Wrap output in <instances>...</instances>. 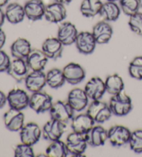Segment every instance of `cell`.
Here are the masks:
<instances>
[{
	"label": "cell",
	"mask_w": 142,
	"mask_h": 157,
	"mask_svg": "<svg viewBox=\"0 0 142 157\" xmlns=\"http://www.w3.org/2000/svg\"><path fill=\"white\" fill-rule=\"evenodd\" d=\"M109 106L112 114L116 116H126L132 109V99L124 90L112 96Z\"/></svg>",
	"instance_id": "6da1fadb"
},
{
	"label": "cell",
	"mask_w": 142,
	"mask_h": 157,
	"mask_svg": "<svg viewBox=\"0 0 142 157\" xmlns=\"http://www.w3.org/2000/svg\"><path fill=\"white\" fill-rule=\"evenodd\" d=\"M87 113L95 123H103L111 118L112 113L109 105L105 102L98 101H93L89 105L87 110Z\"/></svg>",
	"instance_id": "7a4b0ae2"
},
{
	"label": "cell",
	"mask_w": 142,
	"mask_h": 157,
	"mask_svg": "<svg viewBox=\"0 0 142 157\" xmlns=\"http://www.w3.org/2000/svg\"><path fill=\"white\" fill-rule=\"evenodd\" d=\"M53 103L52 96L42 91L33 93L30 97L29 107L37 113L49 111Z\"/></svg>",
	"instance_id": "3957f363"
},
{
	"label": "cell",
	"mask_w": 142,
	"mask_h": 157,
	"mask_svg": "<svg viewBox=\"0 0 142 157\" xmlns=\"http://www.w3.org/2000/svg\"><path fill=\"white\" fill-rule=\"evenodd\" d=\"M49 113L51 118L66 123L73 118L74 110L67 101H58L53 103Z\"/></svg>",
	"instance_id": "277c9868"
},
{
	"label": "cell",
	"mask_w": 142,
	"mask_h": 157,
	"mask_svg": "<svg viewBox=\"0 0 142 157\" xmlns=\"http://www.w3.org/2000/svg\"><path fill=\"white\" fill-rule=\"evenodd\" d=\"M67 129L66 123L51 118L44 124L42 136L45 140L54 141L61 139Z\"/></svg>",
	"instance_id": "5b68a950"
},
{
	"label": "cell",
	"mask_w": 142,
	"mask_h": 157,
	"mask_svg": "<svg viewBox=\"0 0 142 157\" xmlns=\"http://www.w3.org/2000/svg\"><path fill=\"white\" fill-rule=\"evenodd\" d=\"M131 132L129 129L121 124L114 125L108 130V139L112 145L121 147L128 143Z\"/></svg>",
	"instance_id": "8992f818"
},
{
	"label": "cell",
	"mask_w": 142,
	"mask_h": 157,
	"mask_svg": "<svg viewBox=\"0 0 142 157\" xmlns=\"http://www.w3.org/2000/svg\"><path fill=\"white\" fill-rule=\"evenodd\" d=\"M87 143L85 134L73 132L68 135L66 139V145L69 154L75 156H81L85 151Z\"/></svg>",
	"instance_id": "52a82bcc"
},
{
	"label": "cell",
	"mask_w": 142,
	"mask_h": 157,
	"mask_svg": "<svg viewBox=\"0 0 142 157\" xmlns=\"http://www.w3.org/2000/svg\"><path fill=\"white\" fill-rule=\"evenodd\" d=\"M30 97L22 89L15 88L10 90L7 95V102L10 108L22 111L29 106Z\"/></svg>",
	"instance_id": "ba28073f"
},
{
	"label": "cell",
	"mask_w": 142,
	"mask_h": 157,
	"mask_svg": "<svg viewBox=\"0 0 142 157\" xmlns=\"http://www.w3.org/2000/svg\"><path fill=\"white\" fill-rule=\"evenodd\" d=\"M42 134L39 125L33 122L24 124L20 131L21 142L31 146L39 141Z\"/></svg>",
	"instance_id": "9c48e42d"
},
{
	"label": "cell",
	"mask_w": 142,
	"mask_h": 157,
	"mask_svg": "<svg viewBox=\"0 0 142 157\" xmlns=\"http://www.w3.org/2000/svg\"><path fill=\"white\" fill-rule=\"evenodd\" d=\"M4 121L8 130L20 132L24 125V115L22 111L10 108L4 114Z\"/></svg>",
	"instance_id": "30bf717a"
},
{
	"label": "cell",
	"mask_w": 142,
	"mask_h": 157,
	"mask_svg": "<svg viewBox=\"0 0 142 157\" xmlns=\"http://www.w3.org/2000/svg\"><path fill=\"white\" fill-rule=\"evenodd\" d=\"M74 44L81 53L89 55L94 52L97 43L92 33L83 31L78 33Z\"/></svg>",
	"instance_id": "8fae6325"
},
{
	"label": "cell",
	"mask_w": 142,
	"mask_h": 157,
	"mask_svg": "<svg viewBox=\"0 0 142 157\" xmlns=\"http://www.w3.org/2000/svg\"><path fill=\"white\" fill-rule=\"evenodd\" d=\"M78 31L74 24L69 21H65L60 25L57 33V37L64 46L74 44Z\"/></svg>",
	"instance_id": "7c38bea8"
},
{
	"label": "cell",
	"mask_w": 142,
	"mask_h": 157,
	"mask_svg": "<svg viewBox=\"0 0 142 157\" xmlns=\"http://www.w3.org/2000/svg\"><path fill=\"white\" fill-rule=\"evenodd\" d=\"M84 90L92 101L101 100L106 92L105 82L99 77H93L86 83Z\"/></svg>",
	"instance_id": "4fadbf2b"
},
{
	"label": "cell",
	"mask_w": 142,
	"mask_h": 157,
	"mask_svg": "<svg viewBox=\"0 0 142 157\" xmlns=\"http://www.w3.org/2000/svg\"><path fill=\"white\" fill-rule=\"evenodd\" d=\"M65 80L71 85H75L81 83L85 78V71L80 64L71 62L62 69Z\"/></svg>",
	"instance_id": "5bb4252c"
},
{
	"label": "cell",
	"mask_w": 142,
	"mask_h": 157,
	"mask_svg": "<svg viewBox=\"0 0 142 157\" xmlns=\"http://www.w3.org/2000/svg\"><path fill=\"white\" fill-rule=\"evenodd\" d=\"M67 9L64 4L54 2L46 6L45 17L49 22L60 23L67 17Z\"/></svg>",
	"instance_id": "9a60e30c"
},
{
	"label": "cell",
	"mask_w": 142,
	"mask_h": 157,
	"mask_svg": "<svg viewBox=\"0 0 142 157\" xmlns=\"http://www.w3.org/2000/svg\"><path fill=\"white\" fill-rule=\"evenodd\" d=\"M24 9L26 17L35 21L45 17L46 6L42 0H29L24 4Z\"/></svg>",
	"instance_id": "2e32d148"
},
{
	"label": "cell",
	"mask_w": 142,
	"mask_h": 157,
	"mask_svg": "<svg viewBox=\"0 0 142 157\" xmlns=\"http://www.w3.org/2000/svg\"><path fill=\"white\" fill-rule=\"evenodd\" d=\"M73 109L76 112H81L88 105L89 98L84 89L75 88L68 94L67 101Z\"/></svg>",
	"instance_id": "e0dca14e"
},
{
	"label": "cell",
	"mask_w": 142,
	"mask_h": 157,
	"mask_svg": "<svg viewBox=\"0 0 142 157\" xmlns=\"http://www.w3.org/2000/svg\"><path fill=\"white\" fill-rule=\"evenodd\" d=\"M92 33L97 44H105L110 41L113 35V29L108 21H101L95 24Z\"/></svg>",
	"instance_id": "ac0fdd59"
},
{
	"label": "cell",
	"mask_w": 142,
	"mask_h": 157,
	"mask_svg": "<svg viewBox=\"0 0 142 157\" xmlns=\"http://www.w3.org/2000/svg\"><path fill=\"white\" fill-rule=\"evenodd\" d=\"M29 69L26 59L15 58L10 62L6 72L18 82H21L25 80L27 75L29 74Z\"/></svg>",
	"instance_id": "d6986e66"
},
{
	"label": "cell",
	"mask_w": 142,
	"mask_h": 157,
	"mask_svg": "<svg viewBox=\"0 0 142 157\" xmlns=\"http://www.w3.org/2000/svg\"><path fill=\"white\" fill-rule=\"evenodd\" d=\"M63 46L58 37H49L42 43V51L49 59H57L62 56Z\"/></svg>",
	"instance_id": "ffe728a7"
},
{
	"label": "cell",
	"mask_w": 142,
	"mask_h": 157,
	"mask_svg": "<svg viewBox=\"0 0 142 157\" xmlns=\"http://www.w3.org/2000/svg\"><path fill=\"white\" fill-rule=\"evenodd\" d=\"M26 89L32 93L40 91L46 85V74L43 71H32L25 78Z\"/></svg>",
	"instance_id": "44dd1931"
},
{
	"label": "cell",
	"mask_w": 142,
	"mask_h": 157,
	"mask_svg": "<svg viewBox=\"0 0 142 157\" xmlns=\"http://www.w3.org/2000/svg\"><path fill=\"white\" fill-rule=\"evenodd\" d=\"M29 68L32 71H43L49 58L42 50L34 48L25 59Z\"/></svg>",
	"instance_id": "7402d4cb"
},
{
	"label": "cell",
	"mask_w": 142,
	"mask_h": 157,
	"mask_svg": "<svg viewBox=\"0 0 142 157\" xmlns=\"http://www.w3.org/2000/svg\"><path fill=\"white\" fill-rule=\"evenodd\" d=\"M87 144L92 147H99L105 143L108 139V130L102 126H94L85 134Z\"/></svg>",
	"instance_id": "603a6c76"
},
{
	"label": "cell",
	"mask_w": 142,
	"mask_h": 157,
	"mask_svg": "<svg viewBox=\"0 0 142 157\" xmlns=\"http://www.w3.org/2000/svg\"><path fill=\"white\" fill-rule=\"evenodd\" d=\"M95 122L87 113H81L73 117L72 119V128L73 132L85 134L94 126Z\"/></svg>",
	"instance_id": "cb8c5ba5"
},
{
	"label": "cell",
	"mask_w": 142,
	"mask_h": 157,
	"mask_svg": "<svg viewBox=\"0 0 142 157\" xmlns=\"http://www.w3.org/2000/svg\"><path fill=\"white\" fill-rule=\"evenodd\" d=\"M31 50V43L23 37H19L10 46V53L15 58L25 59Z\"/></svg>",
	"instance_id": "d4e9b609"
},
{
	"label": "cell",
	"mask_w": 142,
	"mask_h": 157,
	"mask_svg": "<svg viewBox=\"0 0 142 157\" xmlns=\"http://www.w3.org/2000/svg\"><path fill=\"white\" fill-rule=\"evenodd\" d=\"M4 13L7 21L13 24L22 22L26 17L24 6L15 2L8 4Z\"/></svg>",
	"instance_id": "484cf974"
},
{
	"label": "cell",
	"mask_w": 142,
	"mask_h": 157,
	"mask_svg": "<svg viewBox=\"0 0 142 157\" xmlns=\"http://www.w3.org/2000/svg\"><path fill=\"white\" fill-rule=\"evenodd\" d=\"M121 9L115 2H107L103 3L99 15L104 21H114L118 20Z\"/></svg>",
	"instance_id": "4316f807"
},
{
	"label": "cell",
	"mask_w": 142,
	"mask_h": 157,
	"mask_svg": "<svg viewBox=\"0 0 142 157\" xmlns=\"http://www.w3.org/2000/svg\"><path fill=\"white\" fill-rule=\"evenodd\" d=\"M102 5L101 0H83L80 6V11L85 17H94L99 15Z\"/></svg>",
	"instance_id": "83f0119b"
},
{
	"label": "cell",
	"mask_w": 142,
	"mask_h": 157,
	"mask_svg": "<svg viewBox=\"0 0 142 157\" xmlns=\"http://www.w3.org/2000/svg\"><path fill=\"white\" fill-rule=\"evenodd\" d=\"M105 86L106 92L112 96L124 90V80L116 74L108 75L105 81Z\"/></svg>",
	"instance_id": "f1b7e54d"
},
{
	"label": "cell",
	"mask_w": 142,
	"mask_h": 157,
	"mask_svg": "<svg viewBox=\"0 0 142 157\" xmlns=\"http://www.w3.org/2000/svg\"><path fill=\"white\" fill-rule=\"evenodd\" d=\"M46 85L51 89H58L66 82L62 70L54 68L49 71L46 74Z\"/></svg>",
	"instance_id": "f546056e"
},
{
	"label": "cell",
	"mask_w": 142,
	"mask_h": 157,
	"mask_svg": "<svg viewBox=\"0 0 142 157\" xmlns=\"http://www.w3.org/2000/svg\"><path fill=\"white\" fill-rule=\"evenodd\" d=\"M45 154L47 157H66L69 154L66 143L61 140L51 141L46 149Z\"/></svg>",
	"instance_id": "4dcf8cb0"
},
{
	"label": "cell",
	"mask_w": 142,
	"mask_h": 157,
	"mask_svg": "<svg viewBox=\"0 0 142 157\" xmlns=\"http://www.w3.org/2000/svg\"><path fill=\"white\" fill-rule=\"evenodd\" d=\"M120 8L125 15L131 16L139 11L142 2L141 0H119Z\"/></svg>",
	"instance_id": "1f68e13d"
},
{
	"label": "cell",
	"mask_w": 142,
	"mask_h": 157,
	"mask_svg": "<svg viewBox=\"0 0 142 157\" xmlns=\"http://www.w3.org/2000/svg\"><path fill=\"white\" fill-rule=\"evenodd\" d=\"M131 150L136 154L142 153V129H139L131 132L129 140Z\"/></svg>",
	"instance_id": "d6a6232c"
},
{
	"label": "cell",
	"mask_w": 142,
	"mask_h": 157,
	"mask_svg": "<svg viewBox=\"0 0 142 157\" xmlns=\"http://www.w3.org/2000/svg\"><path fill=\"white\" fill-rule=\"evenodd\" d=\"M129 74L136 80H142V56H136L130 62L128 67Z\"/></svg>",
	"instance_id": "836d02e7"
},
{
	"label": "cell",
	"mask_w": 142,
	"mask_h": 157,
	"mask_svg": "<svg viewBox=\"0 0 142 157\" xmlns=\"http://www.w3.org/2000/svg\"><path fill=\"white\" fill-rule=\"evenodd\" d=\"M128 25L134 33L142 36V13L139 11L130 16Z\"/></svg>",
	"instance_id": "e575fe53"
},
{
	"label": "cell",
	"mask_w": 142,
	"mask_h": 157,
	"mask_svg": "<svg viewBox=\"0 0 142 157\" xmlns=\"http://www.w3.org/2000/svg\"><path fill=\"white\" fill-rule=\"evenodd\" d=\"M14 156L15 157H34L35 153L31 145L22 143L15 147Z\"/></svg>",
	"instance_id": "d590c367"
},
{
	"label": "cell",
	"mask_w": 142,
	"mask_h": 157,
	"mask_svg": "<svg viewBox=\"0 0 142 157\" xmlns=\"http://www.w3.org/2000/svg\"><path fill=\"white\" fill-rule=\"evenodd\" d=\"M10 62L11 61L8 54L3 50L0 49V72L7 71Z\"/></svg>",
	"instance_id": "8d00e7d4"
},
{
	"label": "cell",
	"mask_w": 142,
	"mask_h": 157,
	"mask_svg": "<svg viewBox=\"0 0 142 157\" xmlns=\"http://www.w3.org/2000/svg\"><path fill=\"white\" fill-rule=\"evenodd\" d=\"M6 40V36L4 30L0 27V49L4 47Z\"/></svg>",
	"instance_id": "74e56055"
},
{
	"label": "cell",
	"mask_w": 142,
	"mask_h": 157,
	"mask_svg": "<svg viewBox=\"0 0 142 157\" xmlns=\"http://www.w3.org/2000/svg\"><path fill=\"white\" fill-rule=\"evenodd\" d=\"M7 102V96L5 95L3 91L0 90V109L3 108Z\"/></svg>",
	"instance_id": "f35d334b"
},
{
	"label": "cell",
	"mask_w": 142,
	"mask_h": 157,
	"mask_svg": "<svg viewBox=\"0 0 142 157\" xmlns=\"http://www.w3.org/2000/svg\"><path fill=\"white\" fill-rule=\"evenodd\" d=\"M5 19H6V16H5V13L2 10V8H0V27L3 25Z\"/></svg>",
	"instance_id": "ab89813d"
},
{
	"label": "cell",
	"mask_w": 142,
	"mask_h": 157,
	"mask_svg": "<svg viewBox=\"0 0 142 157\" xmlns=\"http://www.w3.org/2000/svg\"><path fill=\"white\" fill-rule=\"evenodd\" d=\"M73 1V0H55V2H58V3H61L62 4H68L71 3Z\"/></svg>",
	"instance_id": "60d3db41"
},
{
	"label": "cell",
	"mask_w": 142,
	"mask_h": 157,
	"mask_svg": "<svg viewBox=\"0 0 142 157\" xmlns=\"http://www.w3.org/2000/svg\"><path fill=\"white\" fill-rule=\"evenodd\" d=\"M9 1V0H0V8L6 6Z\"/></svg>",
	"instance_id": "b9f144b4"
},
{
	"label": "cell",
	"mask_w": 142,
	"mask_h": 157,
	"mask_svg": "<svg viewBox=\"0 0 142 157\" xmlns=\"http://www.w3.org/2000/svg\"><path fill=\"white\" fill-rule=\"evenodd\" d=\"M107 2H116V1H119V0H106Z\"/></svg>",
	"instance_id": "7bdbcfd3"
}]
</instances>
